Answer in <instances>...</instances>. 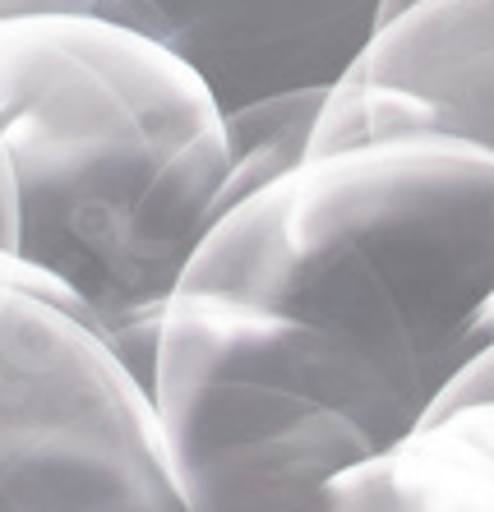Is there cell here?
<instances>
[{"label":"cell","mask_w":494,"mask_h":512,"mask_svg":"<svg viewBox=\"0 0 494 512\" xmlns=\"http://www.w3.org/2000/svg\"><path fill=\"white\" fill-rule=\"evenodd\" d=\"M407 5H416V0H384V19H393V14L407 10ZM384 19H379V24H384Z\"/></svg>","instance_id":"30bf717a"},{"label":"cell","mask_w":494,"mask_h":512,"mask_svg":"<svg viewBox=\"0 0 494 512\" xmlns=\"http://www.w3.org/2000/svg\"><path fill=\"white\" fill-rule=\"evenodd\" d=\"M47 14H97V0H0V24L47 19Z\"/></svg>","instance_id":"9c48e42d"},{"label":"cell","mask_w":494,"mask_h":512,"mask_svg":"<svg viewBox=\"0 0 494 512\" xmlns=\"http://www.w3.org/2000/svg\"><path fill=\"white\" fill-rule=\"evenodd\" d=\"M0 263L10 268L19 291L47 300L37 273L28 268V203H24V180H19L14 148H10V139H5V125H0Z\"/></svg>","instance_id":"52a82bcc"},{"label":"cell","mask_w":494,"mask_h":512,"mask_svg":"<svg viewBox=\"0 0 494 512\" xmlns=\"http://www.w3.org/2000/svg\"><path fill=\"white\" fill-rule=\"evenodd\" d=\"M167 42L222 111L296 88H333L370 47L384 0H157Z\"/></svg>","instance_id":"5b68a950"},{"label":"cell","mask_w":494,"mask_h":512,"mask_svg":"<svg viewBox=\"0 0 494 512\" xmlns=\"http://www.w3.org/2000/svg\"><path fill=\"white\" fill-rule=\"evenodd\" d=\"M0 512H190L144 379L14 286H0Z\"/></svg>","instance_id":"3957f363"},{"label":"cell","mask_w":494,"mask_h":512,"mask_svg":"<svg viewBox=\"0 0 494 512\" xmlns=\"http://www.w3.org/2000/svg\"><path fill=\"white\" fill-rule=\"evenodd\" d=\"M0 125L42 296L139 379L231 176L227 111L185 56L97 14L0 24Z\"/></svg>","instance_id":"7a4b0ae2"},{"label":"cell","mask_w":494,"mask_h":512,"mask_svg":"<svg viewBox=\"0 0 494 512\" xmlns=\"http://www.w3.org/2000/svg\"><path fill=\"white\" fill-rule=\"evenodd\" d=\"M490 323H494V305H490Z\"/></svg>","instance_id":"8fae6325"},{"label":"cell","mask_w":494,"mask_h":512,"mask_svg":"<svg viewBox=\"0 0 494 512\" xmlns=\"http://www.w3.org/2000/svg\"><path fill=\"white\" fill-rule=\"evenodd\" d=\"M490 356H494V346H490Z\"/></svg>","instance_id":"7c38bea8"},{"label":"cell","mask_w":494,"mask_h":512,"mask_svg":"<svg viewBox=\"0 0 494 512\" xmlns=\"http://www.w3.org/2000/svg\"><path fill=\"white\" fill-rule=\"evenodd\" d=\"M462 139L494 153V0H416L374 28L328 93L314 153Z\"/></svg>","instance_id":"277c9868"},{"label":"cell","mask_w":494,"mask_h":512,"mask_svg":"<svg viewBox=\"0 0 494 512\" xmlns=\"http://www.w3.org/2000/svg\"><path fill=\"white\" fill-rule=\"evenodd\" d=\"M97 19L107 24H121L130 33H144V37H167V24H162V10L157 0H97Z\"/></svg>","instance_id":"ba28073f"},{"label":"cell","mask_w":494,"mask_h":512,"mask_svg":"<svg viewBox=\"0 0 494 512\" xmlns=\"http://www.w3.org/2000/svg\"><path fill=\"white\" fill-rule=\"evenodd\" d=\"M494 153L374 139L217 213L153 351L190 512H314L494 346Z\"/></svg>","instance_id":"6da1fadb"},{"label":"cell","mask_w":494,"mask_h":512,"mask_svg":"<svg viewBox=\"0 0 494 512\" xmlns=\"http://www.w3.org/2000/svg\"><path fill=\"white\" fill-rule=\"evenodd\" d=\"M314 512H494V434L453 411L333 476Z\"/></svg>","instance_id":"8992f818"}]
</instances>
